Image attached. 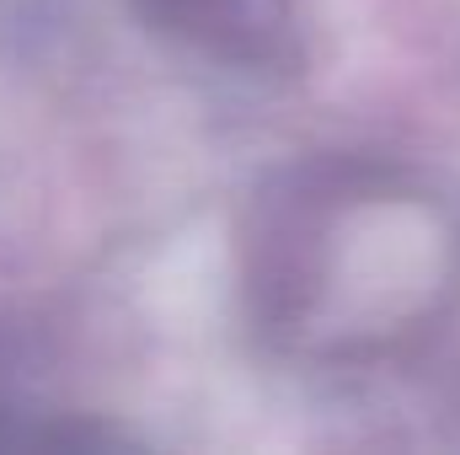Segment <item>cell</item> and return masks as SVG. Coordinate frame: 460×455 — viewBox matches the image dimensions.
Returning <instances> with one entry per match:
<instances>
[{
	"label": "cell",
	"instance_id": "obj_1",
	"mask_svg": "<svg viewBox=\"0 0 460 455\" xmlns=\"http://www.w3.org/2000/svg\"><path fill=\"white\" fill-rule=\"evenodd\" d=\"M134 22L215 70L279 76L300 65V11L295 0H128Z\"/></svg>",
	"mask_w": 460,
	"mask_h": 455
},
{
	"label": "cell",
	"instance_id": "obj_2",
	"mask_svg": "<svg viewBox=\"0 0 460 455\" xmlns=\"http://www.w3.org/2000/svg\"><path fill=\"white\" fill-rule=\"evenodd\" d=\"M113 434L108 429H92V424H75V418H54V424H27V418H11L0 407V445H108Z\"/></svg>",
	"mask_w": 460,
	"mask_h": 455
}]
</instances>
